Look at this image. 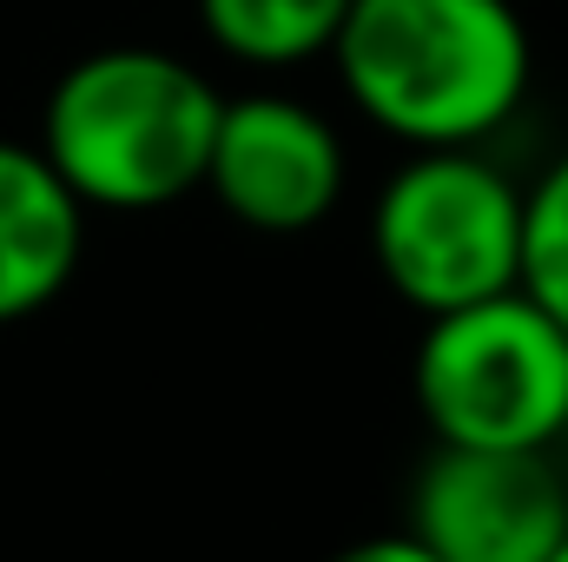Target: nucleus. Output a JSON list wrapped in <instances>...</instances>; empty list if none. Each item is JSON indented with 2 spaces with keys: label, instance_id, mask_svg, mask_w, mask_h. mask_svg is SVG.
Returning a JSON list of instances; mask_svg holds the SVG:
<instances>
[{
  "label": "nucleus",
  "instance_id": "nucleus-1",
  "mask_svg": "<svg viewBox=\"0 0 568 562\" xmlns=\"http://www.w3.org/2000/svg\"><path fill=\"white\" fill-rule=\"evenodd\" d=\"M344 100L397 145H489L529 100L536 40L516 0H351L331 47Z\"/></svg>",
  "mask_w": 568,
  "mask_h": 562
},
{
  "label": "nucleus",
  "instance_id": "nucleus-2",
  "mask_svg": "<svg viewBox=\"0 0 568 562\" xmlns=\"http://www.w3.org/2000/svg\"><path fill=\"white\" fill-rule=\"evenodd\" d=\"M225 93L165 47L73 60L40 113V152L87 212H159L205 185Z\"/></svg>",
  "mask_w": 568,
  "mask_h": 562
},
{
  "label": "nucleus",
  "instance_id": "nucleus-3",
  "mask_svg": "<svg viewBox=\"0 0 568 562\" xmlns=\"http://www.w3.org/2000/svg\"><path fill=\"white\" fill-rule=\"evenodd\" d=\"M410 398L429 443L556 450L568 436V331L523 284L424 318Z\"/></svg>",
  "mask_w": 568,
  "mask_h": 562
},
{
  "label": "nucleus",
  "instance_id": "nucleus-4",
  "mask_svg": "<svg viewBox=\"0 0 568 562\" xmlns=\"http://www.w3.org/2000/svg\"><path fill=\"white\" fill-rule=\"evenodd\" d=\"M371 259L417 318L496 298L523 284V185L483 145L410 152L371 199Z\"/></svg>",
  "mask_w": 568,
  "mask_h": 562
},
{
  "label": "nucleus",
  "instance_id": "nucleus-5",
  "mask_svg": "<svg viewBox=\"0 0 568 562\" xmlns=\"http://www.w3.org/2000/svg\"><path fill=\"white\" fill-rule=\"evenodd\" d=\"M404 530L436 562H549L568 536V470L556 450L429 443Z\"/></svg>",
  "mask_w": 568,
  "mask_h": 562
},
{
  "label": "nucleus",
  "instance_id": "nucleus-6",
  "mask_svg": "<svg viewBox=\"0 0 568 562\" xmlns=\"http://www.w3.org/2000/svg\"><path fill=\"white\" fill-rule=\"evenodd\" d=\"M344 185H351V152L311 100L258 87L219 107L205 192L245 232L265 239L317 232L344 205Z\"/></svg>",
  "mask_w": 568,
  "mask_h": 562
},
{
  "label": "nucleus",
  "instance_id": "nucleus-7",
  "mask_svg": "<svg viewBox=\"0 0 568 562\" xmlns=\"http://www.w3.org/2000/svg\"><path fill=\"white\" fill-rule=\"evenodd\" d=\"M87 252V205L40 145L0 140V324L47 311Z\"/></svg>",
  "mask_w": 568,
  "mask_h": 562
},
{
  "label": "nucleus",
  "instance_id": "nucleus-8",
  "mask_svg": "<svg viewBox=\"0 0 568 562\" xmlns=\"http://www.w3.org/2000/svg\"><path fill=\"white\" fill-rule=\"evenodd\" d=\"M351 0H199L205 40L258 73H291L311 60H331L337 27Z\"/></svg>",
  "mask_w": 568,
  "mask_h": 562
},
{
  "label": "nucleus",
  "instance_id": "nucleus-9",
  "mask_svg": "<svg viewBox=\"0 0 568 562\" xmlns=\"http://www.w3.org/2000/svg\"><path fill=\"white\" fill-rule=\"evenodd\" d=\"M523 291L568 331V152L523 185Z\"/></svg>",
  "mask_w": 568,
  "mask_h": 562
},
{
  "label": "nucleus",
  "instance_id": "nucleus-10",
  "mask_svg": "<svg viewBox=\"0 0 568 562\" xmlns=\"http://www.w3.org/2000/svg\"><path fill=\"white\" fill-rule=\"evenodd\" d=\"M331 562H436V556H429L410 530H384V536H357V543H344Z\"/></svg>",
  "mask_w": 568,
  "mask_h": 562
},
{
  "label": "nucleus",
  "instance_id": "nucleus-11",
  "mask_svg": "<svg viewBox=\"0 0 568 562\" xmlns=\"http://www.w3.org/2000/svg\"><path fill=\"white\" fill-rule=\"evenodd\" d=\"M549 562H568V536H562V550H556V556H549Z\"/></svg>",
  "mask_w": 568,
  "mask_h": 562
}]
</instances>
